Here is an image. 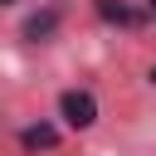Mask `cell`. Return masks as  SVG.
I'll return each mask as SVG.
<instances>
[{
  "instance_id": "6da1fadb",
  "label": "cell",
  "mask_w": 156,
  "mask_h": 156,
  "mask_svg": "<svg viewBox=\"0 0 156 156\" xmlns=\"http://www.w3.org/2000/svg\"><path fill=\"white\" fill-rule=\"evenodd\" d=\"M58 117H63L68 127H78V132H83V127H93V122H98V98H93V93H83V88H68V93L58 98Z\"/></svg>"
},
{
  "instance_id": "7a4b0ae2",
  "label": "cell",
  "mask_w": 156,
  "mask_h": 156,
  "mask_svg": "<svg viewBox=\"0 0 156 156\" xmlns=\"http://www.w3.org/2000/svg\"><path fill=\"white\" fill-rule=\"evenodd\" d=\"M20 141H24V151H54V146H58V127H49V122L24 127V132H20Z\"/></svg>"
},
{
  "instance_id": "3957f363",
  "label": "cell",
  "mask_w": 156,
  "mask_h": 156,
  "mask_svg": "<svg viewBox=\"0 0 156 156\" xmlns=\"http://www.w3.org/2000/svg\"><path fill=\"white\" fill-rule=\"evenodd\" d=\"M98 15L102 20H117V24H136V10L122 5V0H98Z\"/></svg>"
},
{
  "instance_id": "277c9868",
  "label": "cell",
  "mask_w": 156,
  "mask_h": 156,
  "mask_svg": "<svg viewBox=\"0 0 156 156\" xmlns=\"http://www.w3.org/2000/svg\"><path fill=\"white\" fill-rule=\"evenodd\" d=\"M54 24H58V15L44 10V15H34V20L24 24V39H44V34H54Z\"/></svg>"
},
{
  "instance_id": "5b68a950",
  "label": "cell",
  "mask_w": 156,
  "mask_h": 156,
  "mask_svg": "<svg viewBox=\"0 0 156 156\" xmlns=\"http://www.w3.org/2000/svg\"><path fill=\"white\" fill-rule=\"evenodd\" d=\"M151 83H156V68H151Z\"/></svg>"
},
{
  "instance_id": "8992f818",
  "label": "cell",
  "mask_w": 156,
  "mask_h": 156,
  "mask_svg": "<svg viewBox=\"0 0 156 156\" xmlns=\"http://www.w3.org/2000/svg\"><path fill=\"white\" fill-rule=\"evenodd\" d=\"M0 5H15V0H0Z\"/></svg>"
},
{
  "instance_id": "52a82bcc",
  "label": "cell",
  "mask_w": 156,
  "mask_h": 156,
  "mask_svg": "<svg viewBox=\"0 0 156 156\" xmlns=\"http://www.w3.org/2000/svg\"><path fill=\"white\" fill-rule=\"evenodd\" d=\"M146 5H151V10H156V0H146Z\"/></svg>"
}]
</instances>
